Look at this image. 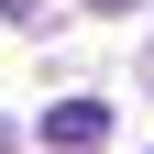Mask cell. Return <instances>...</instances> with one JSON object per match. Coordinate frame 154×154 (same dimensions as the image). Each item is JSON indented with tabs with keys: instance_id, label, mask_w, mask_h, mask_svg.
I'll return each instance as SVG.
<instances>
[{
	"instance_id": "cell-1",
	"label": "cell",
	"mask_w": 154,
	"mask_h": 154,
	"mask_svg": "<svg viewBox=\"0 0 154 154\" xmlns=\"http://www.w3.org/2000/svg\"><path fill=\"white\" fill-rule=\"evenodd\" d=\"M33 143H44V154H99L110 143V99H55Z\"/></svg>"
},
{
	"instance_id": "cell-2",
	"label": "cell",
	"mask_w": 154,
	"mask_h": 154,
	"mask_svg": "<svg viewBox=\"0 0 154 154\" xmlns=\"http://www.w3.org/2000/svg\"><path fill=\"white\" fill-rule=\"evenodd\" d=\"M22 11H33V0H0V22H22Z\"/></svg>"
},
{
	"instance_id": "cell-3",
	"label": "cell",
	"mask_w": 154,
	"mask_h": 154,
	"mask_svg": "<svg viewBox=\"0 0 154 154\" xmlns=\"http://www.w3.org/2000/svg\"><path fill=\"white\" fill-rule=\"evenodd\" d=\"M88 11H132V0H88Z\"/></svg>"
},
{
	"instance_id": "cell-4",
	"label": "cell",
	"mask_w": 154,
	"mask_h": 154,
	"mask_svg": "<svg viewBox=\"0 0 154 154\" xmlns=\"http://www.w3.org/2000/svg\"><path fill=\"white\" fill-rule=\"evenodd\" d=\"M0 154H11V121H0Z\"/></svg>"
},
{
	"instance_id": "cell-5",
	"label": "cell",
	"mask_w": 154,
	"mask_h": 154,
	"mask_svg": "<svg viewBox=\"0 0 154 154\" xmlns=\"http://www.w3.org/2000/svg\"><path fill=\"white\" fill-rule=\"evenodd\" d=\"M143 77H154V55H143Z\"/></svg>"
}]
</instances>
